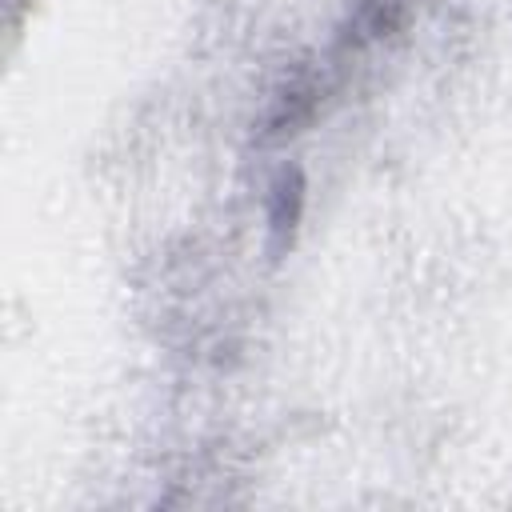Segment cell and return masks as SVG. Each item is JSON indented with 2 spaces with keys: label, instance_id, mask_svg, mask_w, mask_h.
Listing matches in <instances>:
<instances>
[{
  "label": "cell",
  "instance_id": "obj_1",
  "mask_svg": "<svg viewBox=\"0 0 512 512\" xmlns=\"http://www.w3.org/2000/svg\"><path fill=\"white\" fill-rule=\"evenodd\" d=\"M276 200H280V208H284V184L276 188ZM288 200H292V204H288V216L296 220V212H300V184L292 188V196H288ZM272 228H276V232H284V212H276V216H272Z\"/></svg>",
  "mask_w": 512,
  "mask_h": 512
}]
</instances>
